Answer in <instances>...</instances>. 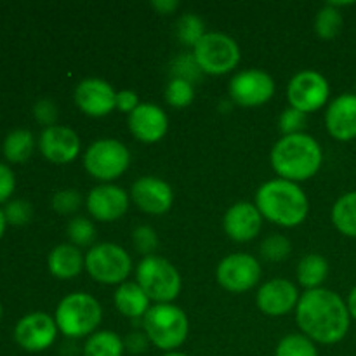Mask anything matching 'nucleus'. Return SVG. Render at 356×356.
I'll return each instance as SVG.
<instances>
[{
  "mask_svg": "<svg viewBox=\"0 0 356 356\" xmlns=\"http://www.w3.org/2000/svg\"><path fill=\"white\" fill-rule=\"evenodd\" d=\"M296 320L301 334L318 344H336L346 337L351 325L348 305L330 289H313L299 298Z\"/></svg>",
  "mask_w": 356,
  "mask_h": 356,
  "instance_id": "f257e3e1",
  "label": "nucleus"
},
{
  "mask_svg": "<svg viewBox=\"0 0 356 356\" xmlns=\"http://www.w3.org/2000/svg\"><path fill=\"white\" fill-rule=\"evenodd\" d=\"M271 167L280 179L301 183L308 181L320 170L323 162L322 146L313 136H284L271 149Z\"/></svg>",
  "mask_w": 356,
  "mask_h": 356,
  "instance_id": "f03ea898",
  "label": "nucleus"
},
{
  "mask_svg": "<svg viewBox=\"0 0 356 356\" xmlns=\"http://www.w3.org/2000/svg\"><path fill=\"white\" fill-rule=\"evenodd\" d=\"M256 207L268 221L284 228H296L308 218L309 202L298 183L277 177L257 190Z\"/></svg>",
  "mask_w": 356,
  "mask_h": 356,
  "instance_id": "7ed1b4c3",
  "label": "nucleus"
},
{
  "mask_svg": "<svg viewBox=\"0 0 356 356\" xmlns=\"http://www.w3.org/2000/svg\"><path fill=\"white\" fill-rule=\"evenodd\" d=\"M103 318V309L94 296L86 292H73L56 308V325L59 332L70 339H82L96 332Z\"/></svg>",
  "mask_w": 356,
  "mask_h": 356,
  "instance_id": "20e7f679",
  "label": "nucleus"
},
{
  "mask_svg": "<svg viewBox=\"0 0 356 356\" xmlns=\"http://www.w3.org/2000/svg\"><path fill=\"white\" fill-rule=\"evenodd\" d=\"M143 329L153 346L169 353L177 351L186 341L190 323L186 313L179 306L169 302L152 306L143 318Z\"/></svg>",
  "mask_w": 356,
  "mask_h": 356,
  "instance_id": "39448f33",
  "label": "nucleus"
},
{
  "mask_svg": "<svg viewBox=\"0 0 356 356\" xmlns=\"http://www.w3.org/2000/svg\"><path fill=\"white\" fill-rule=\"evenodd\" d=\"M136 284L155 305H169L181 292V275L170 261L160 256H146L136 270Z\"/></svg>",
  "mask_w": 356,
  "mask_h": 356,
  "instance_id": "423d86ee",
  "label": "nucleus"
},
{
  "mask_svg": "<svg viewBox=\"0 0 356 356\" xmlns=\"http://www.w3.org/2000/svg\"><path fill=\"white\" fill-rule=\"evenodd\" d=\"M193 59L207 75H226L238 66L240 47L229 35L207 31L193 47Z\"/></svg>",
  "mask_w": 356,
  "mask_h": 356,
  "instance_id": "0eeeda50",
  "label": "nucleus"
},
{
  "mask_svg": "<svg viewBox=\"0 0 356 356\" xmlns=\"http://www.w3.org/2000/svg\"><path fill=\"white\" fill-rule=\"evenodd\" d=\"M86 270L97 284L122 285L131 275L132 259L117 243H97L87 250Z\"/></svg>",
  "mask_w": 356,
  "mask_h": 356,
  "instance_id": "6e6552de",
  "label": "nucleus"
},
{
  "mask_svg": "<svg viewBox=\"0 0 356 356\" xmlns=\"http://www.w3.org/2000/svg\"><path fill=\"white\" fill-rule=\"evenodd\" d=\"M131 165V153L124 143L117 139H97L83 155V167L99 181H113Z\"/></svg>",
  "mask_w": 356,
  "mask_h": 356,
  "instance_id": "1a4fd4ad",
  "label": "nucleus"
},
{
  "mask_svg": "<svg viewBox=\"0 0 356 356\" xmlns=\"http://www.w3.org/2000/svg\"><path fill=\"white\" fill-rule=\"evenodd\" d=\"M329 82L322 73L315 70L299 72L298 75L292 76L287 86V99L291 108H296L306 115L318 111L329 101Z\"/></svg>",
  "mask_w": 356,
  "mask_h": 356,
  "instance_id": "9d476101",
  "label": "nucleus"
},
{
  "mask_svg": "<svg viewBox=\"0 0 356 356\" xmlns=\"http://www.w3.org/2000/svg\"><path fill=\"white\" fill-rule=\"evenodd\" d=\"M261 264L250 254H232L226 256L216 270V278L218 284L225 291L233 292V294H243L257 285L261 280Z\"/></svg>",
  "mask_w": 356,
  "mask_h": 356,
  "instance_id": "9b49d317",
  "label": "nucleus"
},
{
  "mask_svg": "<svg viewBox=\"0 0 356 356\" xmlns=\"http://www.w3.org/2000/svg\"><path fill=\"white\" fill-rule=\"evenodd\" d=\"M228 90L229 97L240 106H261L273 97L275 80L263 70H243L233 76Z\"/></svg>",
  "mask_w": 356,
  "mask_h": 356,
  "instance_id": "f8f14e48",
  "label": "nucleus"
},
{
  "mask_svg": "<svg viewBox=\"0 0 356 356\" xmlns=\"http://www.w3.org/2000/svg\"><path fill=\"white\" fill-rule=\"evenodd\" d=\"M58 330L56 320L47 313H30L17 322L14 339L23 350L38 353L54 344Z\"/></svg>",
  "mask_w": 356,
  "mask_h": 356,
  "instance_id": "ddd939ff",
  "label": "nucleus"
},
{
  "mask_svg": "<svg viewBox=\"0 0 356 356\" xmlns=\"http://www.w3.org/2000/svg\"><path fill=\"white\" fill-rule=\"evenodd\" d=\"M75 104L82 113L101 118L110 115L117 108V92L103 79H86L76 86Z\"/></svg>",
  "mask_w": 356,
  "mask_h": 356,
  "instance_id": "4468645a",
  "label": "nucleus"
},
{
  "mask_svg": "<svg viewBox=\"0 0 356 356\" xmlns=\"http://www.w3.org/2000/svg\"><path fill=\"white\" fill-rule=\"evenodd\" d=\"M131 198L146 214L162 216L172 207L174 193L167 181L155 176H143L132 184Z\"/></svg>",
  "mask_w": 356,
  "mask_h": 356,
  "instance_id": "2eb2a0df",
  "label": "nucleus"
},
{
  "mask_svg": "<svg viewBox=\"0 0 356 356\" xmlns=\"http://www.w3.org/2000/svg\"><path fill=\"white\" fill-rule=\"evenodd\" d=\"M87 211L96 221L111 222L120 219L129 209V195L115 184L103 183L87 195Z\"/></svg>",
  "mask_w": 356,
  "mask_h": 356,
  "instance_id": "dca6fc26",
  "label": "nucleus"
},
{
  "mask_svg": "<svg viewBox=\"0 0 356 356\" xmlns=\"http://www.w3.org/2000/svg\"><path fill=\"white\" fill-rule=\"evenodd\" d=\"M38 146L49 162L70 163L79 156L80 138L73 129L65 125H51L42 131Z\"/></svg>",
  "mask_w": 356,
  "mask_h": 356,
  "instance_id": "f3484780",
  "label": "nucleus"
},
{
  "mask_svg": "<svg viewBox=\"0 0 356 356\" xmlns=\"http://www.w3.org/2000/svg\"><path fill=\"white\" fill-rule=\"evenodd\" d=\"M256 302L264 315L284 316L298 308V287L285 278H273L257 291Z\"/></svg>",
  "mask_w": 356,
  "mask_h": 356,
  "instance_id": "a211bd4d",
  "label": "nucleus"
},
{
  "mask_svg": "<svg viewBox=\"0 0 356 356\" xmlns=\"http://www.w3.org/2000/svg\"><path fill=\"white\" fill-rule=\"evenodd\" d=\"M129 129L138 141L153 145L163 139L169 129V118L160 106L141 103L129 115Z\"/></svg>",
  "mask_w": 356,
  "mask_h": 356,
  "instance_id": "6ab92c4d",
  "label": "nucleus"
},
{
  "mask_svg": "<svg viewBox=\"0 0 356 356\" xmlns=\"http://www.w3.org/2000/svg\"><path fill=\"white\" fill-rule=\"evenodd\" d=\"M222 226L226 235L235 242H250L259 235L263 228V216L259 209L250 202H238L226 211Z\"/></svg>",
  "mask_w": 356,
  "mask_h": 356,
  "instance_id": "aec40b11",
  "label": "nucleus"
},
{
  "mask_svg": "<svg viewBox=\"0 0 356 356\" xmlns=\"http://www.w3.org/2000/svg\"><path fill=\"white\" fill-rule=\"evenodd\" d=\"M325 125L329 134L337 141L356 139V94H341L329 104Z\"/></svg>",
  "mask_w": 356,
  "mask_h": 356,
  "instance_id": "412c9836",
  "label": "nucleus"
},
{
  "mask_svg": "<svg viewBox=\"0 0 356 356\" xmlns=\"http://www.w3.org/2000/svg\"><path fill=\"white\" fill-rule=\"evenodd\" d=\"M49 271L59 280H72L76 278L86 268V256H82L79 247L72 243H61L54 247L49 254Z\"/></svg>",
  "mask_w": 356,
  "mask_h": 356,
  "instance_id": "4be33fe9",
  "label": "nucleus"
},
{
  "mask_svg": "<svg viewBox=\"0 0 356 356\" xmlns=\"http://www.w3.org/2000/svg\"><path fill=\"white\" fill-rule=\"evenodd\" d=\"M113 301L122 315L134 320L141 318V316L145 318L148 309L152 308L149 298L136 282H125V284L118 285V289L115 291Z\"/></svg>",
  "mask_w": 356,
  "mask_h": 356,
  "instance_id": "5701e85b",
  "label": "nucleus"
},
{
  "mask_svg": "<svg viewBox=\"0 0 356 356\" xmlns=\"http://www.w3.org/2000/svg\"><path fill=\"white\" fill-rule=\"evenodd\" d=\"M329 275V263L320 254H308L299 261L298 266V280L306 291L322 287L323 282Z\"/></svg>",
  "mask_w": 356,
  "mask_h": 356,
  "instance_id": "b1692460",
  "label": "nucleus"
},
{
  "mask_svg": "<svg viewBox=\"0 0 356 356\" xmlns=\"http://www.w3.org/2000/svg\"><path fill=\"white\" fill-rule=\"evenodd\" d=\"M124 339L111 330H99L87 337L82 356H124Z\"/></svg>",
  "mask_w": 356,
  "mask_h": 356,
  "instance_id": "393cba45",
  "label": "nucleus"
},
{
  "mask_svg": "<svg viewBox=\"0 0 356 356\" xmlns=\"http://www.w3.org/2000/svg\"><path fill=\"white\" fill-rule=\"evenodd\" d=\"M332 222L339 233L356 238V190L344 193L332 207Z\"/></svg>",
  "mask_w": 356,
  "mask_h": 356,
  "instance_id": "a878e982",
  "label": "nucleus"
},
{
  "mask_svg": "<svg viewBox=\"0 0 356 356\" xmlns=\"http://www.w3.org/2000/svg\"><path fill=\"white\" fill-rule=\"evenodd\" d=\"M33 134L24 129H17L10 132L3 141V155L9 162H24L33 153Z\"/></svg>",
  "mask_w": 356,
  "mask_h": 356,
  "instance_id": "bb28decb",
  "label": "nucleus"
},
{
  "mask_svg": "<svg viewBox=\"0 0 356 356\" xmlns=\"http://www.w3.org/2000/svg\"><path fill=\"white\" fill-rule=\"evenodd\" d=\"M343 14L337 7L327 3L325 7L318 10L315 17V31L320 38L323 40H332L343 30Z\"/></svg>",
  "mask_w": 356,
  "mask_h": 356,
  "instance_id": "cd10ccee",
  "label": "nucleus"
},
{
  "mask_svg": "<svg viewBox=\"0 0 356 356\" xmlns=\"http://www.w3.org/2000/svg\"><path fill=\"white\" fill-rule=\"evenodd\" d=\"M275 356H318V350L305 334H289L278 343Z\"/></svg>",
  "mask_w": 356,
  "mask_h": 356,
  "instance_id": "c85d7f7f",
  "label": "nucleus"
},
{
  "mask_svg": "<svg viewBox=\"0 0 356 356\" xmlns=\"http://www.w3.org/2000/svg\"><path fill=\"white\" fill-rule=\"evenodd\" d=\"M195 89L190 79L174 76L165 89V101L174 108H186L193 103Z\"/></svg>",
  "mask_w": 356,
  "mask_h": 356,
  "instance_id": "c756f323",
  "label": "nucleus"
},
{
  "mask_svg": "<svg viewBox=\"0 0 356 356\" xmlns=\"http://www.w3.org/2000/svg\"><path fill=\"white\" fill-rule=\"evenodd\" d=\"M204 35V21L197 14H184L177 23V37L184 45L195 47Z\"/></svg>",
  "mask_w": 356,
  "mask_h": 356,
  "instance_id": "7c9ffc66",
  "label": "nucleus"
},
{
  "mask_svg": "<svg viewBox=\"0 0 356 356\" xmlns=\"http://www.w3.org/2000/svg\"><path fill=\"white\" fill-rule=\"evenodd\" d=\"M66 232H68L70 240H72V245L79 247V249L80 247L90 245L94 242V238H96V228H94L92 221L87 218H82V216L72 219L68 222V229Z\"/></svg>",
  "mask_w": 356,
  "mask_h": 356,
  "instance_id": "2f4dec72",
  "label": "nucleus"
},
{
  "mask_svg": "<svg viewBox=\"0 0 356 356\" xmlns=\"http://www.w3.org/2000/svg\"><path fill=\"white\" fill-rule=\"evenodd\" d=\"M291 242L284 235H270L261 243V254L264 259L271 261V263H280V261L287 259L291 256Z\"/></svg>",
  "mask_w": 356,
  "mask_h": 356,
  "instance_id": "473e14b6",
  "label": "nucleus"
},
{
  "mask_svg": "<svg viewBox=\"0 0 356 356\" xmlns=\"http://www.w3.org/2000/svg\"><path fill=\"white\" fill-rule=\"evenodd\" d=\"M132 242L138 252L145 254L146 256H153V252L159 247V236H156L155 229L149 228V226H139L132 233Z\"/></svg>",
  "mask_w": 356,
  "mask_h": 356,
  "instance_id": "72a5a7b5",
  "label": "nucleus"
},
{
  "mask_svg": "<svg viewBox=\"0 0 356 356\" xmlns=\"http://www.w3.org/2000/svg\"><path fill=\"white\" fill-rule=\"evenodd\" d=\"M82 205V195L76 190H61L52 197V207L59 214H73Z\"/></svg>",
  "mask_w": 356,
  "mask_h": 356,
  "instance_id": "f704fd0d",
  "label": "nucleus"
},
{
  "mask_svg": "<svg viewBox=\"0 0 356 356\" xmlns=\"http://www.w3.org/2000/svg\"><path fill=\"white\" fill-rule=\"evenodd\" d=\"M306 122H308V115L296 108H287L280 115V131L284 132V136L301 134L302 129L306 127Z\"/></svg>",
  "mask_w": 356,
  "mask_h": 356,
  "instance_id": "c9c22d12",
  "label": "nucleus"
},
{
  "mask_svg": "<svg viewBox=\"0 0 356 356\" xmlns=\"http://www.w3.org/2000/svg\"><path fill=\"white\" fill-rule=\"evenodd\" d=\"M3 214H6L7 222H10V225H26L31 219L33 209H31V205L28 202L14 200L7 205Z\"/></svg>",
  "mask_w": 356,
  "mask_h": 356,
  "instance_id": "e433bc0d",
  "label": "nucleus"
},
{
  "mask_svg": "<svg viewBox=\"0 0 356 356\" xmlns=\"http://www.w3.org/2000/svg\"><path fill=\"white\" fill-rule=\"evenodd\" d=\"M33 115L37 122H40L45 127H51V125H56L54 122L58 118V108L51 99H40L35 104Z\"/></svg>",
  "mask_w": 356,
  "mask_h": 356,
  "instance_id": "4c0bfd02",
  "label": "nucleus"
},
{
  "mask_svg": "<svg viewBox=\"0 0 356 356\" xmlns=\"http://www.w3.org/2000/svg\"><path fill=\"white\" fill-rule=\"evenodd\" d=\"M14 186H16V179H14L13 170L6 163H0V202H6L13 195Z\"/></svg>",
  "mask_w": 356,
  "mask_h": 356,
  "instance_id": "58836bf2",
  "label": "nucleus"
},
{
  "mask_svg": "<svg viewBox=\"0 0 356 356\" xmlns=\"http://www.w3.org/2000/svg\"><path fill=\"white\" fill-rule=\"evenodd\" d=\"M139 97L134 90H120L117 92V110L122 111V113L131 115L136 108L139 106Z\"/></svg>",
  "mask_w": 356,
  "mask_h": 356,
  "instance_id": "ea45409f",
  "label": "nucleus"
},
{
  "mask_svg": "<svg viewBox=\"0 0 356 356\" xmlns=\"http://www.w3.org/2000/svg\"><path fill=\"white\" fill-rule=\"evenodd\" d=\"M148 336L143 332H131L127 337L124 339V346L125 351L129 353H145L146 348H148Z\"/></svg>",
  "mask_w": 356,
  "mask_h": 356,
  "instance_id": "a19ab883",
  "label": "nucleus"
},
{
  "mask_svg": "<svg viewBox=\"0 0 356 356\" xmlns=\"http://www.w3.org/2000/svg\"><path fill=\"white\" fill-rule=\"evenodd\" d=\"M152 7L160 14H172L179 7L177 0H153Z\"/></svg>",
  "mask_w": 356,
  "mask_h": 356,
  "instance_id": "79ce46f5",
  "label": "nucleus"
},
{
  "mask_svg": "<svg viewBox=\"0 0 356 356\" xmlns=\"http://www.w3.org/2000/svg\"><path fill=\"white\" fill-rule=\"evenodd\" d=\"M346 305H348V312H350L351 320H355V322H356V285L353 289H351L350 296H348Z\"/></svg>",
  "mask_w": 356,
  "mask_h": 356,
  "instance_id": "37998d69",
  "label": "nucleus"
},
{
  "mask_svg": "<svg viewBox=\"0 0 356 356\" xmlns=\"http://www.w3.org/2000/svg\"><path fill=\"white\" fill-rule=\"evenodd\" d=\"M6 222H7L6 214H3V211H0V238H2L3 229H6Z\"/></svg>",
  "mask_w": 356,
  "mask_h": 356,
  "instance_id": "c03bdc74",
  "label": "nucleus"
},
{
  "mask_svg": "<svg viewBox=\"0 0 356 356\" xmlns=\"http://www.w3.org/2000/svg\"><path fill=\"white\" fill-rule=\"evenodd\" d=\"M163 356H190V355L181 353V351H169V353H165Z\"/></svg>",
  "mask_w": 356,
  "mask_h": 356,
  "instance_id": "a18cd8bd",
  "label": "nucleus"
},
{
  "mask_svg": "<svg viewBox=\"0 0 356 356\" xmlns=\"http://www.w3.org/2000/svg\"><path fill=\"white\" fill-rule=\"evenodd\" d=\"M0 316H2V306H0Z\"/></svg>",
  "mask_w": 356,
  "mask_h": 356,
  "instance_id": "49530a36",
  "label": "nucleus"
}]
</instances>
